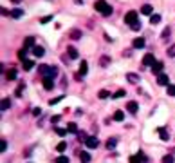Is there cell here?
Instances as JSON below:
<instances>
[{
	"mask_svg": "<svg viewBox=\"0 0 175 163\" xmlns=\"http://www.w3.org/2000/svg\"><path fill=\"white\" fill-rule=\"evenodd\" d=\"M40 114H42V109L40 107H34L33 109V116H40Z\"/></svg>",
	"mask_w": 175,
	"mask_h": 163,
	"instance_id": "obj_41",
	"label": "cell"
},
{
	"mask_svg": "<svg viewBox=\"0 0 175 163\" xmlns=\"http://www.w3.org/2000/svg\"><path fill=\"white\" fill-rule=\"evenodd\" d=\"M56 163H69V158L67 156H58L56 158Z\"/></svg>",
	"mask_w": 175,
	"mask_h": 163,
	"instance_id": "obj_36",
	"label": "cell"
},
{
	"mask_svg": "<svg viewBox=\"0 0 175 163\" xmlns=\"http://www.w3.org/2000/svg\"><path fill=\"white\" fill-rule=\"evenodd\" d=\"M67 131H69L70 134H76V132H78V125H76V123H69V127H67Z\"/></svg>",
	"mask_w": 175,
	"mask_h": 163,
	"instance_id": "obj_30",
	"label": "cell"
},
{
	"mask_svg": "<svg viewBox=\"0 0 175 163\" xmlns=\"http://www.w3.org/2000/svg\"><path fill=\"white\" fill-rule=\"evenodd\" d=\"M25 53H27V51H25V49H20V51H18V53H16V54H18V58H20V60H22V62H23V60H27V58H25Z\"/></svg>",
	"mask_w": 175,
	"mask_h": 163,
	"instance_id": "obj_35",
	"label": "cell"
},
{
	"mask_svg": "<svg viewBox=\"0 0 175 163\" xmlns=\"http://www.w3.org/2000/svg\"><path fill=\"white\" fill-rule=\"evenodd\" d=\"M85 145H87L89 149H96V147L99 145V140H98L96 136H89V138H87V142H85Z\"/></svg>",
	"mask_w": 175,
	"mask_h": 163,
	"instance_id": "obj_3",
	"label": "cell"
},
{
	"mask_svg": "<svg viewBox=\"0 0 175 163\" xmlns=\"http://www.w3.org/2000/svg\"><path fill=\"white\" fill-rule=\"evenodd\" d=\"M34 45H36V38H34V36H27V38L23 40V49H29V47L33 49Z\"/></svg>",
	"mask_w": 175,
	"mask_h": 163,
	"instance_id": "obj_5",
	"label": "cell"
},
{
	"mask_svg": "<svg viewBox=\"0 0 175 163\" xmlns=\"http://www.w3.org/2000/svg\"><path fill=\"white\" fill-rule=\"evenodd\" d=\"M42 85H43V89L51 91V89L54 87V83H52V78H51V76H45V78H43V83H42Z\"/></svg>",
	"mask_w": 175,
	"mask_h": 163,
	"instance_id": "obj_8",
	"label": "cell"
},
{
	"mask_svg": "<svg viewBox=\"0 0 175 163\" xmlns=\"http://www.w3.org/2000/svg\"><path fill=\"white\" fill-rule=\"evenodd\" d=\"M80 160H81V163H89L90 161V154L83 151V152H80Z\"/></svg>",
	"mask_w": 175,
	"mask_h": 163,
	"instance_id": "obj_18",
	"label": "cell"
},
{
	"mask_svg": "<svg viewBox=\"0 0 175 163\" xmlns=\"http://www.w3.org/2000/svg\"><path fill=\"white\" fill-rule=\"evenodd\" d=\"M137 154H139V156H141V160H143V163H146V161H148V158H146V156H145V154H143V152H141V151H139V152H137Z\"/></svg>",
	"mask_w": 175,
	"mask_h": 163,
	"instance_id": "obj_45",
	"label": "cell"
},
{
	"mask_svg": "<svg viewBox=\"0 0 175 163\" xmlns=\"http://www.w3.org/2000/svg\"><path fill=\"white\" fill-rule=\"evenodd\" d=\"M166 53H168V56H170V58H175V44L168 47V51H166Z\"/></svg>",
	"mask_w": 175,
	"mask_h": 163,
	"instance_id": "obj_33",
	"label": "cell"
},
{
	"mask_svg": "<svg viewBox=\"0 0 175 163\" xmlns=\"http://www.w3.org/2000/svg\"><path fill=\"white\" fill-rule=\"evenodd\" d=\"M60 120H61V116H60V114H56V116H52V118H51V123H58Z\"/></svg>",
	"mask_w": 175,
	"mask_h": 163,
	"instance_id": "obj_42",
	"label": "cell"
},
{
	"mask_svg": "<svg viewBox=\"0 0 175 163\" xmlns=\"http://www.w3.org/2000/svg\"><path fill=\"white\" fill-rule=\"evenodd\" d=\"M108 96H110V93H108L107 89H101V91L98 93V98H99V100H107Z\"/></svg>",
	"mask_w": 175,
	"mask_h": 163,
	"instance_id": "obj_19",
	"label": "cell"
},
{
	"mask_svg": "<svg viewBox=\"0 0 175 163\" xmlns=\"http://www.w3.org/2000/svg\"><path fill=\"white\" fill-rule=\"evenodd\" d=\"M0 13H2V15H4V16H7V15H11V11H7V9H4V7H2V9H0Z\"/></svg>",
	"mask_w": 175,
	"mask_h": 163,
	"instance_id": "obj_46",
	"label": "cell"
},
{
	"mask_svg": "<svg viewBox=\"0 0 175 163\" xmlns=\"http://www.w3.org/2000/svg\"><path fill=\"white\" fill-rule=\"evenodd\" d=\"M11 2H13V4H20L22 0H11Z\"/></svg>",
	"mask_w": 175,
	"mask_h": 163,
	"instance_id": "obj_47",
	"label": "cell"
},
{
	"mask_svg": "<svg viewBox=\"0 0 175 163\" xmlns=\"http://www.w3.org/2000/svg\"><path fill=\"white\" fill-rule=\"evenodd\" d=\"M150 22H152V24H159V22H161V16H159V15H152V16H150Z\"/></svg>",
	"mask_w": 175,
	"mask_h": 163,
	"instance_id": "obj_34",
	"label": "cell"
},
{
	"mask_svg": "<svg viewBox=\"0 0 175 163\" xmlns=\"http://www.w3.org/2000/svg\"><path fill=\"white\" fill-rule=\"evenodd\" d=\"M117 142H119V140H117V138H116V136H112V138H108V142H107V145H105V147H107V149H110V151H112V149H114V147H116V145H117Z\"/></svg>",
	"mask_w": 175,
	"mask_h": 163,
	"instance_id": "obj_14",
	"label": "cell"
},
{
	"mask_svg": "<svg viewBox=\"0 0 175 163\" xmlns=\"http://www.w3.org/2000/svg\"><path fill=\"white\" fill-rule=\"evenodd\" d=\"M130 27H132V29H134V31H141V22H139V20H137V22H136V24H134V25H130Z\"/></svg>",
	"mask_w": 175,
	"mask_h": 163,
	"instance_id": "obj_39",
	"label": "cell"
},
{
	"mask_svg": "<svg viewBox=\"0 0 175 163\" xmlns=\"http://www.w3.org/2000/svg\"><path fill=\"white\" fill-rule=\"evenodd\" d=\"M51 20H52V16H43L40 22H42V24H47V22H51Z\"/></svg>",
	"mask_w": 175,
	"mask_h": 163,
	"instance_id": "obj_43",
	"label": "cell"
},
{
	"mask_svg": "<svg viewBox=\"0 0 175 163\" xmlns=\"http://www.w3.org/2000/svg\"><path fill=\"white\" fill-rule=\"evenodd\" d=\"M161 161L163 163H175V158H173V154H166V156H163Z\"/></svg>",
	"mask_w": 175,
	"mask_h": 163,
	"instance_id": "obj_23",
	"label": "cell"
},
{
	"mask_svg": "<svg viewBox=\"0 0 175 163\" xmlns=\"http://www.w3.org/2000/svg\"><path fill=\"white\" fill-rule=\"evenodd\" d=\"M60 100H63V96H58V98H54V100H51V105H54V103H58Z\"/></svg>",
	"mask_w": 175,
	"mask_h": 163,
	"instance_id": "obj_44",
	"label": "cell"
},
{
	"mask_svg": "<svg viewBox=\"0 0 175 163\" xmlns=\"http://www.w3.org/2000/svg\"><path fill=\"white\" fill-rule=\"evenodd\" d=\"M114 120H116V122H123V120H125V112H123V111H116V112H114Z\"/></svg>",
	"mask_w": 175,
	"mask_h": 163,
	"instance_id": "obj_20",
	"label": "cell"
},
{
	"mask_svg": "<svg viewBox=\"0 0 175 163\" xmlns=\"http://www.w3.org/2000/svg\"><path fill=\"white\" fill-rule=\"evenodd\" d=\"M69 38H70V40H80V38H81V31H80V29H72V31L69 33Z\"/></svg>",
	"mask_w": 175,
	"mask_h": 163,
	"instance_id": "obj_13",
	"label": "cell"
},
{
	"mask_svg": "<svg viewBox=\"0 0 175 163\" xmlns=\"http://www.w3.org/2000/svg\"><path fill=\"white\" fill-rule=\"evenodd\" d=\"M141 13H143V15H146V16H148V15H152V13H154V7H152V5H150V4H145V5H143V7H141Z\"/></svg>",
	"mask_w": 175,
	"mask_h": 163,
	"instance_id": "obj_15",
	"label": "cell"
},
{
	"mask_svg": "<svg viewBox=\"0 0 175 163\" xmlns=\"http://www.w3.org/2000/svg\"><path fill=\"white\" fill-rule=\"evenodd\" d=\"M170 33H172V29H170V27H164V31L161 33V38H163V40H168V38H170Z\"/></svg>",
	"mask_w": 175,
	"mask_h": 163,
	"instance_id": "obj_24",
	"label": "cell"
},
{
	"mask_svg": "<svg viewBox=\"0 0 175 163\" xmlns=\"http://www.w3.org/2000/svg\"><path fill=\"white\" fill-rule=\"evenodd\" d=\"M159 136H161V140H163V142H168V140H170V136H168V131H166V129H159Z\"/></svg>",
	"mask_w": 175,
	"mask_h": 163,
	"instance_id": "obj_21",
	"label": "cell"
},
{
	"mask_svg": "<svg viewBox=\"0 0 175 163\" xmlns=\"http://www.w3.org/2000/svg\"><path fill=\"white\" fill-rule=\"evenodd\" d=\"M137 109H139V105H137V102H128V103H127V111H128V112H132V114H136V112H137Z\"/></svg>",
	"mask_w": 175,
	"mask_h": 163,
	"instance_id": "obj_9",
	"label": "cell"
},
{
	"mask_svg": "<svg viewBox=\"0 0 175 163\" xmlns=\"http://www.w3.org/2000/svg\"><path fill=\"white\" fill-rule=\"evenodd\" d=\"M16 78V69H9L7 71V80H14Z\"/></svg>",
	"mask_w": 175,
	"mask_h": 163,
	"instance_id": "obj_31",
	"label": "cell"
},
{
	"mask_svg": "<svg viewBox=\"0 0 175 163\" xmlns=\"http://www.w3.org/2000/svg\"><path fill=\"white\" fill-rule=\"evenodd\" d=\"M65 149H67V143H65V142H60V143L56 145V151H58V152H63Z\"/></svg>",
	"mask_w": 175,
	"mask_h": 163,
	"instance_id": "obj_32",
	"label": "cell"
},
{
	"mask_svg": "<svg viewBox=\"0 0 175 163\" xmlns=\"http://www.w3.org/2000/svg\"><path fill=\"white\" fill-rule=\"evenodd\" d=\"M5 149H7V142H5V140H2V142H0V152L4 154V151H5Z\"/></svg>",
	"mask_w": 175,
	"mask_h": 163,
	"instance_id": "obj_38",
	"label": "cell"
},
{
	"mask_svg": "<svg viewBox=\"0 0 175 163\" xmlns=\"http://www.w3.org/2000/svg\"><path fill=\"white\" fill-rule=\"evenodd\" d=\"M125 94H127V91H125V89H119V91H116V93H114V96H112V98H114V100H119V98H123Z\"/></svg>",
	"mask_w": 175,
	"mask_h": 163,
	"instance_id": "obj_22",
	"label": "cell"
},
{
	"mask_svg": "<svg viewBox=\"0 0 175 163\" xmlns=\"http://www.w3.org/2000/svg\"><path fill=\"white\" fill-rule=\"evenodd\" d=\"M108 64H110V58H108V56H101V58H99V65H101V67H105V65H108Z\"/></svg>",
	"mask_w": 175,
	"mask_h": 163,
	"instance_id": "obj_29",
	"label": "cell"
},
{
	"mask_svg": "<svg viewBox=\"0 0 175 163\" xmlns=\"http://www.w3.org/2000/svg\"><path fill=\"white\" fill-rule=\"evenodd\" d=\"M54 131H56V134H60V136H65V132H69V131H65V129H61V127H56Z\"/></svg>",
	"mask_w": 175,
	"mask_h": 163,
	"instance_id": "obj_37",
	"label": "cell"
},
{
	"mask_svg": "<svg viewBox=\"0 0 175 163\" xmlns=\"http://www.w3.org/2000/svg\"><path fill=\"white\" fill-rule=\"evenodd\" d=\"M154 64H155V58H154V54H152V53H148V54H145V56H143V65H145V67H146V65L150 67V65H154Z\"/></svg>",
	"mask_w": 175,
	"mask_h": 163,
	"instance_id": "obj_4",
	"label": "cell"
},
{
	"mask_svg": "<svg viewBox=\"0 0 175 163\" xmlns=\"http://www.w3.org/2000/svg\"><path fill=\"white\" fill-rule=\"evenodd\" d=\"M132 45H134V47H136V49H143V47H145V45H146V40H145V38H136V40H134V44H132Z\"/></svg>",
	"mask_w": 175,
	"mask_h": 163,
	"instance_id": "obj_10",
	"label": "cell"
},
{
	"mask_svg": "<svg viewBox=\"0 0 175 163\" xmlns=\"http://www.w3.org/2000/svg\"><path fill=\"white\" fill-rule=\"evenodd\" d=\"M127 80H128L130 83H137V82H139V74H136V73H128V74H127Z\"/></svg>",
	"mask_w": 175,
	"mask_h": 163,
	"instance_id": "obj_17",
	"label": "cell"
},
{
	"mask_svg": "<svg viewBox=\"0 0 175 163\" xmlns=\"http://www.w3.org/2000/svg\"><path fill=\"white\" fill-rule=\"evenodd\" d=\"M168 96H175V85H168Z\"/></svg>",
	"mask_w": 175,
	"mask_h": 163,
	"instance_id": "obj_40",
	"label": "cell"
},
{
	"mask_svg": "<svg viewBox=\"0 0 175 163\" xmlns=\"http://www.w3.org/2000/svg\"><path fill=\"white\" fill-rule=\"evenodd\" d=\"M125 22H127L128 25H134V24L137 22V13H136V11H128V13L125 15Z\"/></svg>",
	"mask_w": 175,
	"mask_h": 163,
	"instance_id": "obj_2",
	"label": "cell"
},
{
	"mask_svg": "<svg viewBox=\"0 0 175 163\" xmlns=\"http://www.w3.org/2000/svg\"><path fill=\"white\" fill-rule=\"evenodd\" d=\"M89 73V64L85 62V60H81V64H80V73H78V76L81 78V76H85Z\"/></svg>",
	"mask_w": 175,
	"mask_h": 163,
	"instance_id": "obj_6",
	"label": "cell"
},
{
	"mask_svg": "<svg viewBox=\"0 0 175 163\" xmlns=\"http://www.w3.org/2000/svg\"><path fill=\"white\" fill-rule=\"evenodd\" d=\"M128 163H143V160H141V156H139V154H134V156H130Z\"/></svg>",
	"mask_w": 175,
	"mask_h": 163,
	"instance_id": "obj_26",
	"label": "cell"
},
{
	"mask_svg": "<svg viewBox=\"0 0 175 163\" xmlns=\"http://www.w3.org/2000/svg\"><path fill=\"white\" fill-rule=\"evenodd\" d=\"M94 9H96L99 15H103V16H110V15H112V5L107 4L105 0H98V2L94 4Z\"/></svg>",
	"mask_w": 175,
	"mask_h": 163,
	"instance_id": "obj_1",
	"label": "cell"
},
{
	"mask_svg": "<svg viewBox=\"0 0 175 163\" xmlns=\"http://www.w3.org/2000/svg\"><path fill=\"white\" fill-rule=\"evenodd\" d=\"M67 53H69V58H78V51H76L74 47H69Z\"/></svg>",
	"mask_w": 175,
	"mask_h": 163,
	"instance_id": "obj_28",
	"label": "cell"
},
{
	"mask_svg": "<svg viewBox=\"0 0 175 163\" xmlns=\"http://www.w3.org/2000/svg\"><path fill=\"white\" fill-rule=\"evenodd\" d=\"M43 53H45V49H43L42 45H34V47H33V54H34L36 58H40V56H43Z\"/></svg>",
	"mask_w": 175,
	"mask_h": 163,
	"instance_id": "obj_11",
	"label": "cell"
},
{
	"mask_svg": "<svg viewBox=\"0 0 175 163\" xmlns=\"http://www.w3.org/2000/svg\"><path fill=\"white\" fill-rule=\"evenodd\" d=\"M157 83H159V85H170V80H168V76H166V74H163V73H161V74L157 76Z\"/></svg>",
	"mask_w": 175,
	"mask_h": 163,
	"instance_id": "obj_12",
	"label": "cell"
},
{
	"mask_svg": "<svg viewBox=\"0 0 175 163\" xmlns=\"http://www.w3.org/2000/svg\"><path fill=\"white\" fill-rule=\"evenodd\" d=\"M22 65H23V69H25V71H31L33 67H36V65H34V60H23V62H22Z\"/></svg>",
	"mask_w": 175,
	"mask_h": 163,
	"instance_id": "obj_16",
	"label": "cell"
},
{
	"mask_svg": "<svg viewBox=\"0 0 175 163\" xmlns=\"http://www.w3.org/2000/svg\"><path fill=\"white\" fill-rule=\"evenodd\" d=\"M22 15H23L22 9H13V11H11V16H13V18H20Z\"/></svg>",
	"mask_w": 175,
	"mask_h": 163,
	"instance_id": "obj_27",
	"label": "cell"
},
{
	"mask_svg": "<svg viewBox=\"0 0 175 163\" xmlns=\"http://www.w3.org/2000/svg\"><path fill=\"white\" fill-rule=\"evenodd\" d=\"M0 107H2V111H7L9 107H11V100H2V103H0Z\"/></svg>",
	"mask_w": 175,
	"mask_h": 163,
	"instance_id": "obj_25",
	"label": "cell"
},
{
	"mask_svg": "<svg viewBox=\"0 0 175 163\" xmlns=\"http://www.w3.org/2000/svg\"><path fill=\"white\" fill-rule=\"evenodd\" d=\"M163 67H164V64H163V62H155V64L152 65V73L161 74V73H163Z\"/></svg>",
	"mask_w": 175,
	"mask_h": 163,
	"instance_id": "obj_7",
	"label": "cell"
}]
</instances>
